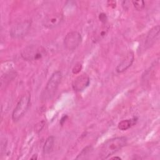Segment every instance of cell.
Instances as JSON below:
<instances>
[{"mask_svg": "<svg viewBox=\"0 0 160 160\" xmlns=\"http://www.w3.org/2000/svg\"><path fill=\"white\" fill-rule=\"evenodd\" d=\"M127 144V138L124 136L113 138L107 140L102 146L99 152V159H104L112 155Z\"/></svg>", "mask_w": 160, "mask_h": 160, "instance_id": "obj_1", "label": "cell"}, {"mask_svg": "<svg viewBox=\"0 0 160 160\" xmlns=\"http://www.w3.org/2000/svg\"><path fill=\"white\" fill-rule=\"evenodd\" d=\"M46 51L40 45L31 44L25 47L21 52V57L26 61H36L42 59L46 56Z\"/></svg>", "mask_w": 160, "mask_h": 160, "instance_id": "obj_2", "label": "cell"}, {"mask_svg": "<svg viewBox=\"0 0 160 160\" xmlns=\"http://www.w3.org/2000/svg\"><path fill=\"white\" fill-rule=\"evenodd\" d=\"M61 79L62 74L60 71H56L52 74L42 94L44 99H51L54 96Z\"/></svg>", "mask_w": 160, "mask_h": 160, "instance_id": "obj_3", "label": "cell"}, {"mask_svg": "<svg viewBox=\"0 0 160 160\" xmlns=\"http://www.w3.org/2000/svg\"><path fill=\"white\" fill-rule=\"evenodd\" d=\"M31 101V95L29 92L23 94L17 103L12 113V119L14 121H19L28 111Z\"/></svg>", "mask_w": 160, "mask_h": 160, "instance_id": "obj_4", "label": "cell"}, {"mask_svg": "<svg viewBox=\"0 0 160 160\" xmlns=\"http://www.w3.org/2000/svg\"><path fill=\"white\" fill-rule=\"evenodd\" d=\"M31 25L30 20H25L13 26L10 29V36L14 39L21 38L29 32Z\"/></svg>", "mask_w": 160, "mask_h": 160, "instance_id": "obj_5", "label": "cell"}, {"mask_svg": "<svg viewBox=\"0 0 160 160\" xmlns=\"http://www.w3.org/2000/svg\"><path fill=\"white\" fill-rule=\"evenodd\" d=\"M82 41L81 34L76 31L68 32L64 39V44L68 50H74Z\"/></svg>", "mask_w": 160, "mask_h": 160, "instance_id": "obj_6", "label": "cell"}, {"mask_svg": "<svg viewBox=\"0 0 160 160\" xmlns=\"http://www.w3.org/2000/svg\"><path fill=\"white\" fill-rule=\"evenodd\" d=\"M63 20V15L60 12H55L47 15L42 21L44 27L48 29H52L58 26Z\"/></svg>", "mask_w": 160, "mask_h": 160, "instance_id": "obj_7", "label": "cell"}, {"mask_svg": "<svg viewBox=\"0 0 160 160\" xmlns=\"http://www.w3.org/2000/svg\"><path fill=\"white\" fill-rule=\"evenodd\" d=\"M90 83V78L86 73H82L76 78L72 83V89L76 92L84 91Z\"/></svg>", "mask_w": 160, "mask_h": 160, "instance_id": "obj_8", "label": "cell"}, {"mask_svg": "<svg viewBox=\"0 0 160 160\" xmlns=\"http://www.w3.org/2000/svg\"><path fill=\"white\" fill-rule=\"evenodd\" d=\"M134 60V52L131 51H129L127 54L124 56L122 60L119 63L116 68V71L119 72H122L126 71L133 63Z\"/></svg>", "mask_w": 160, "mask_h": 160, "instance_id": "obj_9", "label": "cell"}, {"mask_svg": "<svg viewBox=\"0 0 160 160\" xmlns=\"http://www.w3.org/2000/svg\"><path fill=\"white\" fill-rule=\"evenodd\" d=\"M159 34V26H156L151 29L148 33L147 37L146 38L144 47L148 48L151 47L158 38Z\"/></svg>", "mask_w": 160, "mask_h": 160, "instance_id": "obj_10", "label": "cell"}, {"mask_svg": "<svg viewBox=\"0 0 160 160\" xmlns=\"http://www.w3.org/2000/svg\"><path fill=\"white\" fill-rule=\"evenodd\" d=\"M54 137L52 136H49L44 142L43 146V152L44 154H48L51 153L54 148Z\"/></svg>", "mask_w": 160, "mask_h": 160, "instance_id": "obj_11", "label": "cell"}, {"mask_svg": "<svg viewBox=\"0 0 160 160\" xmlns=\"http://www.w3.org/2000/svg\"><path fill=\"white\" fill-rule=\"evenodd\" d=\"M134 124V120L133 119H126L122 120L118 124V128L121 131H126L129 129Z\"/></svg>", "mask_w": 160, "mask_h": 160, "instance_id": "obj_12", "label": "cell"}, {"mask_svg": "<svg viewBox=\"0 0 160 160\" xmlns=\"http://www.w3.org/2000/svg\"><path fill=\"white\" fill-rule=\"evenodd\" d=\"M132 4L134 7V8L137 10V11H141L142 10L144 6H145V4L144 2L143 1H132Z\"/></svg>", "mask_w": 160, "mask_h": 160, "instance_id": "obj_13", "label": "cell"}, {"mask_svg": "<svg viewBox=\"0 0 160 160\" xmlns=\"http://www.w3.org/2000/svg\"><path fill=\"white\" fill-rule=\"evenodd\" d=\"M91 146H87L84 149L82 150V151L80 152V154L78 155V156L76 158V159H82V156H86L91 151Z\"/></svg>", "mask_w": 160, "mask_h": 160, "instance_id": "obj_14", "label": "cell"}, {"mask_svg": "<svg viewBox=\"0 0 160 160\" xmlns=\"http://www.w3.org/2000/svg\"><path fill=\"white\" fill-rule=\"evenodd\" d=\"M81 69H82V64H80V63H78L73 68V69L72 70V73L73 74H78V73H79L80 72Z\"/></svg>", "mask_w": 160, "mask_h": 160, "instance_id": "obj_15", "label": "cell"}, {"mask_svg": "<svg viewBox=\"0 0 160 160\" xmlns=\"http://www.w3.org/2000/svg\"><path fill=\"white\" fill-rule=\"evenodd\" d=\"M99 20L102 22L103 23H105L107 21V16L106 15L104 14V13H101L99 14Z\"/></svg>", "mask_w": 160, "mask_h": 160, "instance_id": "obj_16", "label": "cell"}, {"mask_svg": "<svg viewBox=\"0 0 160 160\" xmlns=\"http://www.w3.org/2000/svg\"><path fill=\"white\" fill-rule=\"evenodd\" d=\"M111 159H121V158H119V157H114V158H112Z\"/></svg>", "mask_w": 160, "mask_h": 160, "instance_id": "obj_17", "label": "cell"}]
</instances>
